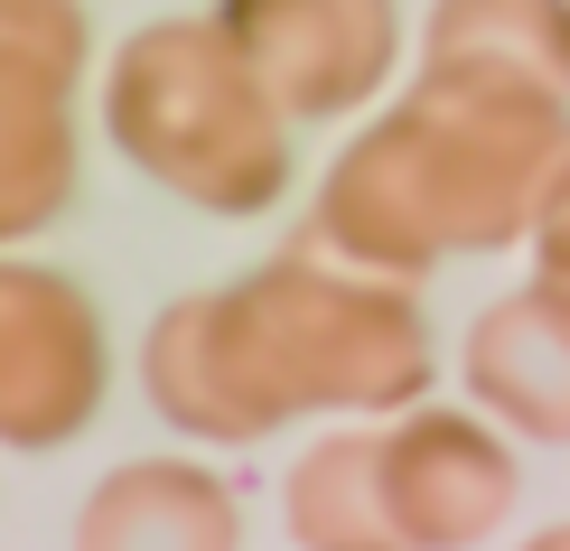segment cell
Segmentation results:
<instances>
[{
    "instance_id": "6da1fadb",
    "label": "cell",
    "mask_w": 570,
    "mask_h": 551,
    "mask_svg": "<svg viewBox=\"0 0 570 551\" xmlns=\"http://www.w3.org/2000/svg\"><path fill=\"white\" fill-rule=\"evenodd\" d=\"M159 421L187 440H272L299 412H402L431 383V337L402 281L299 244L234 291L169 299L140 346Z\"/></svg>"
},
{
    "instance_id": "7a4b0ae2",
    "label": "cell",
    "mask_w": 570,
    "mask_h": 551,
    "mask_svg": "<svg viewBox=\"0 0 570 551\" xmlns=\"http://www.w3.org/2000/svg\"><path fill=\"white\" fill-rule=\"evenodd\" d=\"M561 159L570 94L421 66L412 104H393L384 122H365V140L337 150L308 244L384 281H412L449 253H505Z\"/></svg>"
},
{
    "instance_id": "3957f363",
    "label": "cell",
    "mask_w": 570,
    "mask_h": 551,
    "mask_svg": "<svg viewBox=\"0 0 570 551\" xmlns=\"http://www.w3.org/2000/svg\"><path fill=\"white\" fill-rule=\"evenodd\" d=\"M104 131L140 178L206 215H263L291 187V122L216 19H150L104 76Z\"/></svg>"
},
{
    "instance_id": "277c9868",
    "label": "cell",
    "mask_w": 570,
    "mask_h": 551,
    "mask_svg": "<svg viewBox=\"0 0 570 551\" xmlns=\"http://www.w3.org/2000/svg\"><path fill=\"white\" fill-rule=\"evenodd\" d=\"M216 29L244 57V76L281 104V122H337L374 104L402 57L393 0H225Z\"/></svg>"
},
{
    "instance_id": "5b68a950",
    "label": "cell",
    "mask_w": 570,
    "mask_h": 551,
    "mask_svg": "<svg viewBox=\"0 0 570 551\" xmlns=\"http://www.w3.org/2000/svg\"><path fill=\"white\" fill-rule=\"evenodd\" d=\"M104 412V318L66 272L0 253V449H66Z\"/></svg>"
},
{
    "instance_id": "8992f818",
    "label": "cell",
    "mask_w": 570,
    "mask_h": 551,
    "mask_svg": "<svg viewBox=\"0 0 570 551\" xmlns=\"http://www.w3.org/2000/svg\"><path fill=\"white\" fill-rule=\"evenodd\" d=\"M374 486H384V523L393 542H487L524 495V468L468 412H402L393 430H374Z\"/></svg>"
},
{
    "instance_id": "52a82bcc",
    "label": "cell",
    "mask_w": 570,
    "mask_h": 551,
    "mask_svg": "<svg viewBox=\"0 0 570 551\" xmlns=\"http://www.w3.org/2000/svg\"><path fill=\"white\" fill-rule=\"evenodd\" d=\"M468 393L514 440L570 449V291L561 281H533V291L478 308V327H468Z\"/></svg>"
},
{
    "instance_id": "ba28073f",
    "label": "cell",
    "mask_w": 570,
    "mask_h": 551,
    "mask_svg": "<svg viewBox=\"0 0 570 551\" xmlns=\"http://www.w3.org/2000/svg\"><path fill=\"white\" fill-rule=\"evenodd\" d=\"M244 505L225 476L187 468V459H131L94 486V505L76 514L85 551H234Z\"/></svg>"
},
{
    "instance_id": "9c48e42d",
    "label": "cell",
    "mask_w": 570,
    "mask_h": 551,
    "mask_svg": "<svg viewBox=\"0 0 570 551\" xmlns=\"http://www.w3.org/2000/svg\"><path fill=\"white\" fill-rule=\"evenodd\" d=\"M76 85L47 66L0 57V244L57 225L76 206V122H66Z\"/></svg>"
},
{
    "instance_id": "30bf717a",
    "label": "cell",
    "mask_w": 570,
    "mask_h": 551,
    "mask_svg": "<svg viewBox=\"0 0 570 551\" xmlns=\"http://www.w3.org/2000/svg\"><path fill=\"white\" fill-rule=\"evenodd\" d=\"M421 66L514 76V85L570 94V0H431Z\"/></svg>"
},
{
    "instance_id": "8fae6325",
    "label": "cell",
    "mask_w": 570,
    "mask_h": 551,
    "mask_svg": "<svg viewBox=\"0 0 570 551\" xmlns=\"http://www.w3.org/2000/svg\"><path fill=\"white\" fill-rule=\"evenodd\" d=\"M281 505H291V533L308 551H384L393 523H384V486H374V430L318 440L291 468V495Z\"/></svg>"
},
{
    "instance_id": "7c38bea8",
    "label": "cell",
    "mask_w": 570,
    "mask_h": 551,
    "mask_svg": "<svg viewBox=\"0 0 570 551\" xmlns=\"http://www.w3.org/2000/svg\"><path fill=\"white\" fill-rule=\"evenodd\" d=\"M0 57L47 66V76L76 85L85 76V10L76 0H0Z\"/></svg>"
},
{
    "instance_id": "4fadbf2b",
    "label": "cell",
    "mask_w": 570,
    "mask_h": 551,
    "mask_svg": "<svg viewBox=\"0 0 570 551\" xmlns=\"http://www.w3.org/2000/svg\"><path fill=\"white\" fill-rule=\"evenodd\" d=\"M533 253H542V281H561L570 291V159L552 169V187H542V206H533Z\"/></svg>"
}]
</instances>
